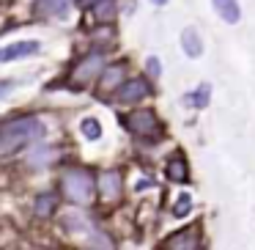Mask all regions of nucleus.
Wrapping results in <instances>:
<instances>
[{"label":"nucleus","instance_id":"1","mask_svg":"<svg viewBox=\"0 0 255 250\" xmlns=\"http://www.w3.org/2000/svg\"><path fill=\"white\" fill-rule=\"evenodd\" d=\"M44 135V124L36 116H17L11 121L0 124V154H14V151L30 146Z\"/></svg>","mask_w":255,"mask_h":250},{"label":"nucleus","instance_id":"2","mask_svg":"<svg viewBox=\"0 0 255 250\" xmlns=\"http://www.w3.org/2000/svg\"><path fill=\"white\" fill-rule=\"evenodd\" d=\"M96 187H99V184H96L85 171H69L61 182L63 195H66L72 204H88V201L94 198Z\"/></svg>","mask_w":255,"mask_h":250},{"label":"nucleus","instance_id":"3","mask_svg":"<svg viewBox=\"0 0 255 250\" xmlns=\"http://www.w3.org/2000/svg\"><path fill=\"white\" fill-rule=\"evenodd\" d=\"M124 127L132 135H140V138L159 135V121H156L154 110H132L129 116H124Z\"/></svg>","mask_w":255,"mask_h":250},{"label":"nucleus","instance_id":"4","mask_svg":"<svg viewBox=\"0 0 255 250\" xmlns=\"http://www.w3.org/2000/svg\"><path fill=\"white\" fill-rule=\"evenodd\" d=\"M105 72V58L99 55V52H88V55L83 58V61L74 66L72 72V83L77 85H85V83H94L99 74Z\"/></svg>","mask_w":255,"mask_h":250},{"label":"nucleus","instance_id":"5","mask_svg":"<svg viewBox=\"0 0 255 250\" xmlns=\"http://www.w3.org/2000/svg\"><path fill=\"white\" fill-rule=\"evenodd\" d=\"M72 0H36L33 3V14L41 19H61L69 14Z\"/></svg>","mask_w":255,"mask_h":250},{"label":"nucleus","instance_id":"6","mask_svg":"<svg viewBox=\"0 0 255 250\" xmlns=\"http://www.w3.org/2000/svg\"><path fill=\"white\" fill-rule=\"evenodd\" d=\"M151 94V88H148V83L145 80H140V77H134V80H127V83L118 88V99L124 102V105H137L140 99H145V96Z\"/></svg>","mask_w":255,"mask_h":250},{"label":"nucleus","instance_id":"7","mask_svg":"<svg viewBox=\"0 0 255 250\" xmlns=\"http://www.w3.org/2000/svg\"><path fill=\"white\" fill-rule=\"evenodd\" d=\"M41 50L39 41H17V44H8L0 50V63L6 61H17V58H28V55H36Z\"/></svg>","mask_w":255,"mask_h":250},{"label":"nucleus","instance_id":"8","mask_svg":"<svg viewBox=\"0 0 255 250\" xmlns=\"http://www.w3.org/2000/svg\"><path fill=\"white\" fill-rule=\"evenodd\" d=\"M118 193H121V176L118 173H105V176L99 179V195L105 201H116Z\"/></svg>","mask_w":255,"mask_h":250},{"label":"nucleus","instance_id":"9","mask_svg":"<svg viewBox=\"0 0 255 250\" xmlns=\"http://www.w3.org/2000/svg\"><path fill=\"white\" fill-rule=\"evenodd\" d=\"M211 3H214L217 14H220L228 25H236L239 19H242V8H239L236 0H211Z\"/></svg>","mask_w":255,"mask_h":250},{"label":"nucleus","instance_id":"10","mask_svg":"<svg viewBox=\"0 0 255 250\" xmlns=\"http://www.w3.org/2000/svg\"><path fill=\"white\" fill-rule=\"evenodd\" d=\"M181 47H184V52H187L189 58H200V55H203V41H200V36H198V30H195V28H187L181 33Z\"/></svg>","mask_w":255,"mask_h":250},{"label":"nucleus","instance_id":"11","mask_svg":"<svg viewBox=\"0 0 255 250\" xmlns=\"http://www.w3.org/2000/svg\"><path fill=\"white\" fill-rule=\"evenodd\" d=\"M165 173H167L170 182H187V162H184V157H173V160L167 162Z\"/></svg>","mask_w":255,"mask_h":250},{"label":"nucleus","instance_id":"12","mask_svg":"<svg viewBox=\"0 0 255 250\" xmlns=\"http://www.w3.org/2000/svg\"><path fill=\"white\" fill-rule=\"evenodd\" d=\"M121 77H124L121 66H107L105 72H102L99 88H102V91H113V88H116V83H121Z\"/></svg>","mask_w":255,"mask_h":250},{"label":"nucleus","instance_id":"13","mask_svg":"<svg viewBox=\"0 0 255 250\" xmlns=\"http://www.w3.org/2000/svg\"><path fill=\"white\" fill-rule=\"evenodd\" d=\"M33 212L39 217H50L52 212H55V195L52 193H44V195H39L36 198V206H33Z\"/></svg>","mask_w":255,"mask_h":250},{"label":"nucleus","instance_id":"14","mask_svg":"<svg viewBox=\"0 0 255 250\" xmlns=\"http://www.w3.org/2000/svg\"><path fill=\"white\" fill-rule=\"evenodd\" d=\"M209 96H211V85L206 83V85H198L195 94L184 96V102H189V105H195V107H206V105H209Z\"/></svg>","mask_w":255,"mask_h":250},{"label":"nucleus","instance_id":"15","mask_svg":"<svg viewBox=\"0 0 255 250\" xmlns=\"http://www.w3.org/2000/svg\"><path fill=\"white\" fill-rule=\"evenodd\" d=\"M165 248H198V239H195V234H173V237H167Z\"/></svg>","mask_w":255,"mask_h":250},{"label":"nucleus","instance_id":"16","mask_svg":"<svg viewBox=\"0 0 255 250\" xmlns=\"http://www.w3.org/2000/svg\"><path fill=\"white\" fill-rule=\"evenodd\" d=\"M80 132L88 140H99L102 138V124L96 121V118H83V121H80Z\"/></svg>","mask_w":255,"mask_h":250},{"label":"nucleus","instance_id":"17","mask_svg":"<svg viewBox=\"0 0 255 250\" xmlns=\"http://www.w3.org/2000/svg\"><path fill=\"white\" fill-rule=\"evenodd\" d=\"M189 212H192V195H178V201H176V206H173V215L176 217H187Z\"/></svg>","mask_w":255,"mask_h":250},{"label":"nucleus","instance_id":"18","mask_svg":"<svg viewBox=\"0 0 255 250\" xmlns=\"http://www.w3.org/2000/svg\"><path fill=\"white\" fill-rule=\"evenodd\" d=\"M94 11H96V17H99V19H107V17H110V11H113V0H105V3L94 6Z\"/></svg>","mask_w":255,"mask_h":250},{"label":"nucleus","instance_id":"19","mask_svg":"<svg viewBox=\"0 0 255 250\" xmlns=\"http://www.w3.org/2000/svg\"><path fill=\"white\" fill-rule=\"evenodd\" d=\"M14 88V80H0V96H6Z\"/></svg>","mask_w":255,"mask_h":250},{"label":"nucleus","instance_id":"20","mask_svg":"<svg viewBox=\"0 0 255 250\" xmlns=\"http://www.w3.org/2000/svg\"><path fill=\"white\" fill-rule=\"evenodd\" d=\"M148 74H159V61H156V58H148Z\"/></svg>","mask_w":255,"mask_h":250},{"label":"nucleus","instance_id":"21","mask_svg":"<svg viewBox=\"0 0 255 250\" xmlns=\"http://www.w3.org/2000/svg\"><path fill=\"white\" fill-rule=\"evenodd\" d=\"M83 8H94V6H99V3H105V0H77Z\"/></svg>","mask_w":255,"mask_h":250},{"label":"nucleus","instance_id":"22","mask_svg":"<svg viewBox=\"0 0 255 250\" xmlns=\"http://www.w3.org/2000/svg\"><path fill=\"white\" fill-rule=\"evenodd\" d=\"M154 3H156V6H159V3H167V0H154Z\"/></svg>","mask_w":255,"mask_h":250}]
</instances>
